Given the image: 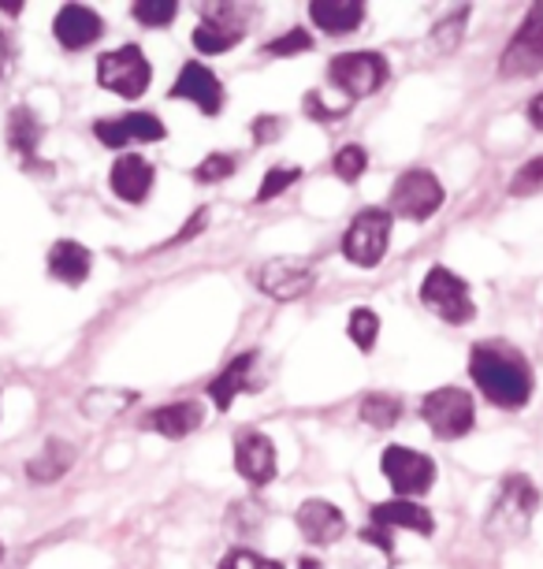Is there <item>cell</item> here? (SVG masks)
I'll return each instance as SVG.
<instances>
[{"label":"cell","mask_w":543,"mask_h":569,"mask_svg":"<svg viewBox=\"0 0 543 569\" xmlns=\"http://www.w3.org/2000/svg\"><path fill=\"white\" fill-rule=\"evenodd\" d=\"M470 376L481 395L499 410H521L532 399V365L506 342H476L470 350Z\"/></svg>","instance_id":"6da1fadb"},{"label":"cell","mask_w":543,"mask_h":569,"mask_svg":"<svg viewBox=\"0 0 543 569\" xmlns=\"http://www.w3.org/2000/svg\"><path fill=\"white\" fill-rule=\"evenodd\" d=\"M536 510H540L536 485H532L525 472H510L495 491V502H492V510H487L484 532L492 536L495 543H514L529 532Z\"/></svg>","instance_id":"7a4b0ae2"},{"label":"cell","mask_w":543,"mask_h":569,"mask_svg":"<svg viewBox=\"0 0 543 569\" xmlns=\"http://www.w3.org/2000/svg\"><path fill=\"white\" fill-rule=\"evenodd\" d=\"M421 302L432 309L435 317L446 320V325H470L476 317L470 283L462 276H454L451 268L435 264L421 283Z\"/></svg>","instance_id":"3957f363"},{"label":"cell","mask_w":543,"mask_h":569,"mask_svg":"<svg viewBox=\"0 0 543 569\" xmlns=\"http://www.w3.org/2000/svg\"><path fill=\"white\" fill-rule=\"evenodd\" d=\"M98 82L109 93H115V98L134 101V98H142L149 90V82H153V68H149L145 52L138 46H123V49L104 52L98 60Z\"/></svg>","instance_id":"277c9868"},{"label":"cell","mask_w":543,"mask_h":569,"mask_svg":"<svg viewBox=\"0 0 543 569\" xmlns=\"http://www.w3.org/2000/svg\"><path fill=\"white\" fill-rule=\"evenodd\" d=\"M391 246V212L388 209H365L350 220L343 234V257L358 268H376Z\"/></svg>","instance_id":"5b68a950"},{"label":"cell","mask_w":543,"mask_h":569,"mask_svg":"<svg viewBox=\"0 0 543 569\" xmlns=\"http://www.w3.org/2000/svg\"><path fill=\"white\" fill-rule=\"evenodd\" d=\"M388 60L380 52H343L328 63V79H332L335 90H343L350 101H361V98H372L383 82H388Z\"/></svg>","instance_id":"8992f818"},{"label":"cell","mask_w":543,"mask_h":569,"mask_svg":"<svg viewBox=\"0 0 543 569\" xmlns=\"http://www.w3.org/2000/svg\"><path fill=\"white\" fill-rule=\"evenodd\" d=\"M443 182L424 168L402 171L399 182L391 187V212L402 220H429L443 209Z\"/></svg>","instance_id":"52a82bcc"},{"label":"cell","mask_w":543,"mask_h":569,"mask_svg":"<svg viewBox=\"0 0 543 569\" xmlns=\"http://www.w3.org/2000/svg\"><path fill=\"white\" fill-rule=\"evenodd\" d=\"M421 417L440 439H462L476 425L473 395L462 388H440L421 402Z\"/></svg>","instance_id":"ba28073f"},{"label":"cell","mask_w":543,"mask_h":569,"mask_svg":"<svg viewBox=\"0 0 543 569\" xmlns=\"http://www.w3.org/2000/svg\"><path fill=\"white\" fill-rule=\"evenodd\" d=\"M253 283L261 295H269L272 302H298L313 291L316 272L309 261H294V257H272L253 268Z\"/></svg>","instance_id":"9c48e42d"},{"label":"cell","mask_w":543,"mask_h":569,"mask_svg":"<svg viewBox=\"0 0 543 569\" xmlns=\"http://www.w3.org/2000/svg\"><path fill=\"white\" fill-rule=\"evenodd\" d=\"M380 469L402 499H418L435 485V461L410 447H388L380 458Z\"/></svg>","instance_id":"30bf717a"},{"label":"cell","mask_w":543,"mask_h":569,"mask_svg":"<svg viewBox=\"0 0 543 569\" xmlns=\"http://www.w3.org/2000/svg\"><path fill=\"white\" fill-rule=\"evenodd\" d=\"M540 68H543V0L529 8L525 23L510 38L503 63H499V71H503L506 79H525V74H536Z\"/></svg>","instance_id":"8fae6325"},{"label":"cell","mask_w":543,"mask_h":569,"mask_svg":"<svg viewBox=\"0 0 543 569\" xmlns=\"http://www.w3.org/2000/svg\"><path fill=\"white\" fill-rule=\"evenodd\" d=\"M168 98L198 104V109L205 112V116H220V109H223V86L217 79V71L205 68V63H198V60H190L187 68L179 71V79H175L172 90H168Z\"/></svg>","instance_id":"7c38bea8"},{"label":"cell","mask_w":543,"mask_h":569,"mask_svg":"<svg viewBox=\"0 0 543 569\" xmlns=\"http://www.w3.org/2000/svg\"><path fill=\"white\" fill-rule=\"evenodd\" d=\"M93 134H98L101 146L123 149L127 142H161L164 123L153 112H127L120 120H98L93 123Z\"/></svg>","instance_id":"4fadbf2b"},{"label":"cell","mask_w":543,"mask_h":569,"mask_svg":"<svg viewBox=\"0 0 543 569\" xmlns=\"http://www.w3.org/2000/svg\"><path fill=\"white\" fill-rule=\"evenodd\" d=\"M294 521H298V529H302L305 540L316 543V547H332V543L343 540V532H346L343 510L328 499H305L302 507H298Z\"/></svg>","instance_id":"5bb4252c"},{"label":"cell","mask_w":543,"mask_h":569,"mask_svg":"<svg viewBox=\"0 0 543 569\" xmlns=\"http://www.w3.org/2000/svg\"><path fill=\"white\" fill-rule=\"evenodd\" d=\"M52 34H57V41L68 52H79L104 34V23H101V16L87 4H63L57 12V19H52Z\"/></svg>","instance_id":"9a60e30c"},{"label":"cell","mask_w":543,"mask_h":569,"mask_svg":"<svg viewBox=\"0 0 543 569\" xmlns=\"http://www.w3.org/2000/svg\"><path fill=\"white\" fill-rule=\"evenodd\" d=\"M275 443L264 432H247L235 439V469L250 485H269L275 480Z\"/></svg>","instance_id":"2e32d148"},{"label":"cell","mask_w":543,"mask_h":569,"mask_svg":"<svg viewBox=\"0 0 543 569\" xmlns=\"http://www.w3.org/2000/svg\"><path fill=\"white\" fill-rule=\"evenodd\" d=\"M242 38H247V27L231 16V8H209L194 30V49L205 52V57H217V52L235 49Z\"/></svg>","instance_id":"e0dca14e"},{"label":"cell","mask_w":543,"mask_h":569,"mask_svg":"<svg viewBox=\"0 0 543 569\" xmlns=\"http://www.w3.org/2000/svg\"><path fill=\"white\" fill-rule=\"evenodd\" d=\"M109 187L115 198L131 201V206H138V201L149 198V190H153V164H149L145 157L138 153H127L112 164L109 171Z\"/></svg>","instance_id":"ac0fdd59"},{"label":"cell","mask_w":543,"mask_h":569,"mask_svg":"<svg viewBox=\"0 0 543 569\" xmlns=\"http://www.w3.org/2000/svg\"><path fill=\"white\" fill-rule=\"evenodd\" d=\"M253 365H258V350H247L209 383V399L217 410H231V402H235L242 391L258 388V383H253Z\"/></svg>","instance_id":"d6986e66"},{"label":"cell","mask_w":543,"mask_h":569,"mask_svg":"<svg viewBox=\"0 0 543 569\" xmlns=\"http://www.w3.org/2000/svg\"><path fill=\"white\" fill-rule=\"evenodd\" d=\"M309 19H313V27H321L324 34L343 38V34H354L361 27L365 4H361V0H313V4H309Z\"/></svg>","instance_id":"ffe728a7"},{"label":"cell","mask_w":543,"mask_h":569,"mask_svg":"<svg viewBox=\"0 0 543 569\" xmlns=\"http://www.w3.org/2000/svg\"><path fill=\"white\" fill-rule=\"evenodd\" d=\"M201 421H205V406L201 402H172V406H161V410L149 413L142 428L161 432L164 439H183L190 432H198Z\"/></svg>","instance_id":"44dd1931"},{"label":"cell","mask_w":543,"mask_h":569,"mask_svg":"<svg viewBox=\"0 0 543 569\" xmlns=\"http://www.w3.org/2000/svg\"><path fill=\"white\" fill-rule=\"evenodd\" d=\"M372 525L380 529H410L418 536H432L435 532V518L421 502H410V499H391V502H380L372 507Z\"/></svg>","instance_id":"7402d4cb"},{"label":"cell","mask_w":543,"mask_h":569,"mask_svg":"<svg viewBox=\"0 0 543 569\" xmlns=\"http://www.w3.org/2000/svg\"><path fill=\"white\" fill-rule=\"evenodd\" d=\"M90 268H93V253L87 250V246H79L71 239H60L49 250V276L60 279V283H68V287L87 283Z\"/></svg>","instance_id":"603a6c76"},{"label":"cell","mask_w":543,"mask_h":569,"mask_svg":"<svg viewBox=\"0 0 543 569\" xmlns=\"http://www.w3.org/2000/svg\"><path fill=\"white\" fill-rule=\"evenodd\" d=\"M71 466H74V447L63 443V439H46V447L27 461V477L34 480V485H52V480H60Z\"/></svg>","instance_id":"cb8c5ba5"},{"label":"cell","mask_w":543,"mask_h":569,"mask_svg":"<svg viewBox=\"0 0 543 569\" xmlns=\"http://www.w3.org/2000/svg\"><path fill=\"white\" fill-rule=\"evenodd\" d=\"M8 146H12L27 164H34V153L41 146V120L34 109H27V104L12 109V116H8Z\"/></svg>","instance_id":"d4e9b609"},{"label":"cell","mask_w":543,"mask_h":569,"mask_svg":"<svg viewBox=\"0 0 543 569\" xmlns=\"http://www.w3.org/2000/svg\"><path fill=\"white\" fill-rule=\"evenodd\" d=\"M402 417V402L395 399V395H365L361 399V421H365L369 428H395Z\"/></svg>","instance_id":"484cf974"},{"label":"cell","mask_w":543,"mask_h":569,"mask_svg":"<svg viewBox=\"0 0 543 569\" xmlns=\"http://www.w3.org/2000/svg\"><path fill=\"white\" fill-rule=\"evenodd\" d=\"M346 336L354 339V347L358 350H372L376 347V336H380V317L372 313V309H354L346 320Z\"/></svg>","instance_id":"4316f807"},{"label":"cell","mask_w":543,"mask_h":569,"mask_svg":"<svg viewBox=\"0 0 543 569\" xmlns=\"http://www.w3.org/2000/svg\"><path fill=\"white\" fill-rule=\"evenodd\" d=\"M131 16L145 27H168L179 16V4L175 0H138L131 4Z\"/></svg>","instance_id":"83f0119b"},{"label":"cell","mask_w":543,"mask_h":569,"mask_svg":"<svg viewBox=\"0 0 543 569\" xmlns=\"http://www.w3.org/2000/svg\"><path fill=\"white\" fill-rule=\"evenodd\" d=\"M465 19H470V8H457L451 19H443V23H435L432 30V46L440 52H451L457 41H462V30H465Z\"/></svg>","instance_id":"f1b7e54d"},{"label":"cell","mask_w":543,"mask_h":569,"mask_svg":"<svg viewBox=\"0 0 543 569\" xmlns=\"http://www.w3.org/2000/svg\"><path fill=\"white\" fill-rule=\"evenodd\" d=\"M369 168V153L361 146H343L335 153V176L343 182H358Z\"/></svg>","instance_id":"f546056e"},{"label":"cell","mask_w":543,"mask_h":569,"mask_svg":"<svg viewBox=\"0 0 543 569\" xmlns=\"http://www.w3.org/2000/svg\"><path fill=\"white\" fill-rule=\"evenodd\" d=\"M298 179H302V171H298V168H283V164H280V168H272L269 176H264L261 187H258V201L264 206V201L280 198L283 190H286V187H294Z\"/></svg>","instance_id":"4dcf8cb0"},{"label":"cell","mask_w":543,"mask_h":569,"mask_svg":"<svg viewBox=\"0 0 543 569\" xmlns=\"http://www.w3.org/2000/svg\"><path fill=\"white\" fill-rule=\"evenodd\" d=\"M309 49H313V38H309L302 27H291L286 34H280L275 41L264 46L269 57H294V52H309Z\"/></svg>","instance_id":"1f68e13d"},{"label":"cell","mask_w":543,"mask_h":569,"mask_svg":"<svg viewBox=\"0 0 543 569\" xmlns=\"http://www.w3.org/2000/svg\"><path fill=\"white\" fill-rule=\"evenodd\" d=\"M228 176H235V157H228V153H209L194 168V179L198 182H223Z\"/></svg>","instance_id":"d6a6232c"},{"label":"cell","mask_w":543,"mask_h":569,"mask_svg":"<svg viewBox=\"0 0 543 569\" xmlns=\"http://www.w3.org/2000/svg\"><path fill=\"white\" fill-rule=\"evenodd\" d=\"M220 569H283V562L264 558L258 551H247V547H235V551H228L220 558Z\"/></svg>","instance_id":"836d02e7"},{"label":"cell","mask_w":543,"mask_h":569,"mask_svg":"<svg viewBox=\"0 0 543 569\" xmlns=\"http://www.w3.org/2000/svg\"><path fill=\"white\" fill-rule=\"evenodd\" d=\"M536 190H543V157L540 160H529V164L514 176V182H510V194H514V198L536 194Z\"/></svg>","instance_id":"e575fe53"},{"label":"cell","mask_w":543,"mask_h":569,"mask_svg":"<svg viewBox=\"0 0 543 569\" xmlns=\"http://www.w3.org/2000/svg\"><path fill=\"white\" fill-rule=\"evenodd\" d=\"M305 116L313 123H335V120H343L346 109H332V104H328L321 93H309V98H305Z\"/></svg>","instance_id":"d590c367"},{"label":"cell","mask_w":543,"mask_h":569,"mask_svg":"<svg viewBox=\"0 0 543 569\" xmlns=\"http://www.w3.org/2000/svg\"><path fill=\"white\" fill-rule=\"evenodd\" d=\"M280 131H283L280 116H258V120H253V142H258V146L275 142V138H280Z\"/></svg>","instance_id":"8d00e7d4"},{"label":"cell","mask_w":543,"mask_h":569,"mask_svg":"<svg viewBox=\"0 0 543 569\" xmlns=\"http://www.w3.org/2000/svg\"><path fill=\"white\" fill-rule=\"evenodd\" d=\"M361 540H365V543H376L383 555L395 551V543H391V532H388V529H380V525H369V529H361Z\"/></svg>","instance_id":"74e56055"},{"label":"cell","mask_w":543,"mask_h":569,"mask_svg":"<svg viewBox=\"0 0 543 569\" xmlns=\"http://www.w3.org/2000/svg\"><path fill=\"white\" fill-rule=\"evenodd\" d=\"M205 223H209V212H198V217L190 220L183 231H179V239H175V242H190V239H194V234H198L201 228H205Z\"/></svg>","instance_id":"f35d334b"},{"label":"cell","mask_w":543,"mask_h":569,"mask_svg":"<svg viewBox=\"0 0 543 569\" xmlns=\"http://www.w3.org/2000/svg\"><path fill=\"white\" fill-rule=\"evenodd\" d=\"M529 123L536 127V131H543V93H536V98L529 101Z\"/></svg>","instance_id":"ab89813d"},{"label":"cell","mask_w":543,"mask_h":569,"mask_svg":"<svg viewBox=\"0 0 543 569\" xmlns=\"http://www.w3.org/2000/svg\"><path fill=\"white\" fill-rule=\"evenodd\" d=\"M8 60H12V41H8V34L0 30V74H4Z\"/></svg>","instance_id":"60d3db41"},{"label":"cell","mask_w":543,"mask_h":569,"mask_svg":"<svg viewBox=\"0 0 543 569\" xmlns=\"http://www.w3.org/2000/svg\"><path fill=\"white\" fill-rule=\"evenodd\" d=\"M294 569H324L321 562H316V558H298V566Z\"/></svg>","instance_id":"b9f144b4"},{"label":"cell","mask_w":543,"mask_h":569,"mask_svg":"<svg viewBox=\"0 0 543 569\" xmlns=\"http://www.w3.org/2000/svg\"><path fill=\"white\" fill-rule=\"evenodd\" d=\"M0 562H4V543H0Z\"/></svg>","instance_id":"7bdbcfd3"}]
</instances>
